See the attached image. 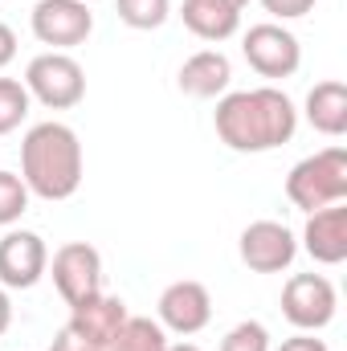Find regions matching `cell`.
<instances>
[{
  "mask_svg": "<svg viewBox=\"0 0 347 351\" xmlns=\"http://www.w3.org/2000/svg\"><path fill=\"white\" fill-rule=\"evenodd\" d=\"M217 139L229 152L261 156L294 139L298 131V106L290 94L278 86H254V90H225L213 110Z\"/></svg>",
  "mask_w": 347,
  "mask_h": 351,
  "instance_id": "cell-1",
  "label": "cell"
},
{
  "mask_svg": "<svg viewBox=\"0 0 347 351\" xmlns=\"http://www.w3.org/2000/svg\"><path fill=\"white\" fill-rule=\"evenodd\" d=\"M82 172H86V160H82V139L74 127L49 119V123H37L25 131L21 139V180L29 188V196H41V200H70L78 188H82Z\"/></svg>",
  "mask_w": 347,
  "mask_h": 351,
  "instance_id": "cell-2",
  "label": "cell"
},
{
  "mask_svg": "<svg viewBox=\"0 0 347 351\" xmlns=\"http://www.w3.org/2000/svg\"><path fill=\"white\" fill-rule=\"evenodd\" d=\"M286 200L302 213H319L327 204L347 200V152L323 147L307 160H298L286 176Z\"/></svg>",
  "mask_w": 347,
  "mask_h": 351,
  "instance_id": "cell-3",
  "label": "cell"
},
{
  "mask_svg": "<svg viewBox=\"0 0 347 351\" xmlns=\"http://www.w3.org/2000/svg\"><path fill=\"white\" fill-rule=\"evenodd\" d=\"M25 90L45 110H74L86 98V70L78 58L45 49L25 66Z\"/></svg>",
  "mask_w": 347,
  "mask_h": 351,
  "instance_id": "cell-4",
  "label": "cell"
},
{
  "mask_svg": "<svg viewBox=\"0 0 347 351\" xmlns=\"http://www.w3.org/2000/svg\"><path fill=\"white\" fill-rule=\"evenodd\" d=\"M339 311V290L323 274H290L282 286V315L294 331H323L335 323Z\"/></svg>",
  "mask_w": 347,
  "mask_h": 351,
  "instance_id": "cell-5",
  "label": "cell"
},
{
  "mask_svg": "<svg viewBox=\"0 0 347 351\" xmlns=\"http://www.w3.org/2000/svg\"><path fill=\"white\" fill-rule=\"evenodd\" d=\"M29 29L41 45L70 53L74 45H86V37L94 33V12L86 8V0H37L29 12Z\"/></svg>",
  "mask_w": 347,
  "mask_h": 351,
  "instance_id": "cell-6",
  "label": "cell"
},
{
  "mask_svg": "<svg viewBox=\"0 0 347 351\" xmlns=\"http://www.w3.org/2000/svg\"><path fill=\"white\" fill-rule=\"evenodd\" d=\"M241 53L250 62V70L261 78H294L302 66V45L298 37L278 25V21H261L241 37Z\"/></svg>",
  "mask_w": 347,
  "mask_h": 351,
  "instance_id": "cell-7",
  "label": "cell"
},
{
  "mask_svg": "<svg viewBox=\"0 0 347 351\" xmlns=\"http://www.w3.org/2000/svg\"><path fill=\"white\" fill-rule=\"evenodd\" d=\"M45 274H53V286L66 298V306H78L94 294H102V254L90 241H66L49 258Z\"/></svg>",
  "mask_w": 347,
  "mask_h": 351,
  "instance_id": "cell-8",
  "label": "cell"
},
{
  "mask_svg": "<svg viewBox=\"0 0 347 351\" xmlns=\"http://www.w3.org/2000/svg\"><path fill=\"white\" fill-rule=\"evenodd\" d=\"M156 311H160L156 323H160L164 331H172V335H180V339H188V335H200V331L213 323V294H208L204 282H196V278H180V282H172V286H164Z\"/></svg>",
  "mask_w": 347,
  "mask_h": 351,
  "instance_id": "cell-9",
  "label": "cell"
},
{
  "mask_svg": "<svg viewBox=\"0 0 347 351\" xmlns=\"http://www.w3.org/2000/svg\"><path fill=\"white\" fill-rule=\"evenodd\" d=\"M49 269V245L33 229H8L0 237V286L4 290H33Z\"/></svg>",
  "mask_w": 347,
  "mask_h": 351,
  "instance_id": "cell-10",
  "label": "cell"
},
{
  "mask_svg": "<svg viewBox=\"0 0 347 351\" xmlns=\"http://www.w3.org/2000/svg\"><path fill=\"white\" fill-rule=\"evenodd\" d=\"M237 254L254 274H282L298 258V237L282 221H254V225L241 229Z\"/></svg>",
  "mask_w": 347,
  "mask_h": 351,
  "instance_id": "cell-11",
  "label": "cell"
},
{
  "mask_svg": "<svg viewBox=\"0 0 347 351\" xmlns=\"http://www.w3.org/2000/svg\"><path fill=\"white\" fill-rule=\"evenodd\" d=\"M302 250H307L319 265L347 262V200L327 204V208H319V213H307Z\"/></svg>",
  "mask_w": 347,
  "mask_h": 351,
  "instance_id": "cell-12",
  "label": "cell"
},
{
  "mask_svg": "<svg viewBox=\"0 0 347 351\" xmlns=\"http://www.w3.org/2000/svg\"><path fill=\"white\" fill-rule=\"evenodd\" d=\"M127 302L123 298H115V294H94L86 302H78V306H70V331H78L82 339L90 343H98V348L106 351L110 348V339L119 335V327L127 323Z\"/></svg>",
  "mask_w": 347,
  "mask_h": 351,
  "instance_id": "cell-13",
  "label": "cell"
},
{
  "mask_svg": "<svg viewBox=\"0 0 347 351\" xmlns=\"http://www.w3.org/2000/svg\"><path fill=\"white\" fill-rule=\"evenodd\" d=\"M176 82L180 90L188 94V98H221L229 82H233V66H229V58L221 53V49H200V53H192L184 66H180V74H176Z\"/></svg>",
  "mask_w": 347,
  "mask_h": 351,
  "instance_id": "cell-14",
  "label": "cell"
},
{
  "mask_svg": "<svg viewBox=\"0 0 347 351\" xmlns=\"http://www.w3.org/2000/svg\"><path fill=\"white\" fill-rule=\"evenodd\" d=\"M180 16H184L188 33H196L200 41H213V45L229 41L241 29V8H233L229 0H184Z\"/></svg>",
  "mask_w": 347,
  "mask_h": 351,
  "instance_id": "cell-15",
  "label": "cell"
},
{
  "mask_svg": "<svg viewBox=\"0 0 347 351\" xmlns=\"http://www.w3.org/2000/svg\"><path fill=\"white\" fill-rule=\"evenodd\" d=\"M302 114H307V123H311L319 135H327V139L347 135V86L344 82H335V78L315 82L311 94H307Z\"/></svg>",
  "mask_w": 347,
  "mask_h": 351,
  "instance_id": "cell-16",
  "label": "cell"
},
{
  "mask_svg": "<svg viewBox=\"0 0 347 351\" xmlns=\"http://www.w3.org/2000/svg\"><path fill=\"white\" fill-rule=\"evenodd\" d=\"M106 351H168V331L147 315H127Z\"/></svg>",
  "mask_w": 347,
  "mask_h": 351,
  "instance_id": "cell-17",
  "label": "cell"
},
{
  "mask_svg": "<svg viewBox=\"0 0 347 351\" xmlns=\"http://www.w3.org/2000/svg\"><path fill=\"white\" fill-rule=\"evenodd\" d=\"M115 8H119V21L139 33L160 29L172 16V0H115Z\"/></svg>",
  "mask_w": 347,
  "mask_h": 351,
  "instance_id": "cell-18",
  "label": "cell"
},
{
  "mask_svg": "<svg viewBox=\"0 0 347 351\" xmlns=\"http://www.w3.org/2000/svg\"><path fill=\"white\" fill-rule=\"evenodd\" d=\"M29 106H33V98H29L25 82L0 78V135H12L29 119Z\"/></svg>",
  "mask_w": 347,
  "mask_h": 351,
  "instance_id": "cell-19",
  "label": "cell"
},
{
  "mask_svg": "<svg viewBox=\"0 0 347 351\" xmlns=\"http://www.w3.org/2000/svg\"><path fill=\"white\" fill-rule=\"evenodd\" d=\"M29 213V188L16 172H0V229H12Z\"/></svg>",
  "mask_w": 347,
  "mask_h": 351,
  "instance_id": "cell-20",
  "label": "cell"
},
{
  "mask_svg": "<svg viewBox=\"0 0 347 351\" xmlns=\"http://www.w3.org/2000/svg\"><path fill=\"white\" fill-rule=\"evenodd\" d=\"M221 351H270V331L261 327L258 319H246L233 331H225Z\"/></svg>",
  "mask_w": 347,
  "mask_h": 351,
  "instance_id": "cell-21",
  "label": "cell"
},
{
  "mask_svg": "<svg viewBox=\"0 0 347 351\" xmlns=\"http://www.w3.org/2000/svg\"><path fill=\"white\" fill-rule=\"evenodd\" d=\"M319 0H261V8L274 16V21H298L315 8Z\"/></svg>",
  "mask_w": 347,
  "mask_h": 351,
  "instance_id": "cell-22",
  "label": "cell"
},
{
  "mask_svg": "<svg viewBox=\"0 0 347 351\" xmlns=\"http://www.w3.org/2000/svg\"><path fill=\"white\" fill-rule=\"evenodd\" d=\"M49 351H102V348H98V343H90V339H82L78 331L62 327V331L53 335V343H49Z\"/></svg>",
  "mask_w": 347,
  "mask_h": 351,
  "instance_id": "cell-23",
  "label": "cell"
},
{
  "mask_svg": "<svg viewBox=\"0 0 347 351\" xmlns=\"http://www.w3.org/2000/svg\"><path fill=\"white\" fill-rule=\"evenodd\" d=\"M270 351H331L323 339H315L311 331H298V335H290V339H282V348H270Z\"/></svg>",
  "mask_w": 347,
  "mask_h": 351,
  "instance_id": "cell-24",
  "label": "cell"
},
{
  "mask_svg": "<svg viewBox=\"0 0 347 351\" xmlns=\"http://www.w3.org/2000/svg\"><path fill=\"white\" fill-rule=\"evenodd\" d=\"M12 58H16V33H12V25L0 21V70L12 66Z\"/></svg>",
  "mask_w": 347,
  "mask_h": 351,
  "instance_id": "cell-25",
  "label": "cell"
},
{
  "mask_svg": "<svg viewBox=\"0 0 347 351\" xmlns=\"http://www.w3.org/2000/svg\"><path fill=\"white\" fill-rule=\"evenodd\" d=\"M12 327V298H8V290L0 286V335Z\"/></svg>",
  "mask_w": 347,
  "mask_h": 351,
  "instance_id": "cell-26",
  "label": "cell"
},
{
  "mask_svg": "<svg viewBox=\"0 0 347 351\" xmlns=\"http://www.w3.org/2000/svg\"><path fill=\"white\" fill-rule=\"evenodd\" d=\"M168 351H200L196 343H168Z\"/></svg>",
  "mask_w": 347,
  "mask_h": 351,
  "instance_id": "cell-27",
  "label": "cell"
},
{
  "mask_svg": "<svg viewBox=\"0 0 347 351\" xmlns=\"http://www.w3.org/2000/svg\"><path fill=\"white\" fill-rule=\"evenodd\" d=\"M229 4H233V8H246V4H250V0H229Z\"/></svg>",
  "mask_w": 347,
  "mask_h": 351,
  "instance_id": "cell-28",
  "label": "cell"
}]
</instances>
